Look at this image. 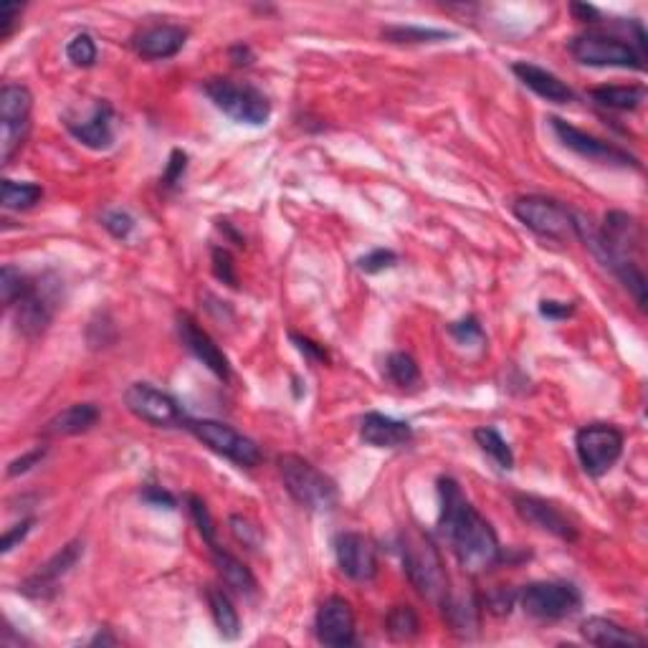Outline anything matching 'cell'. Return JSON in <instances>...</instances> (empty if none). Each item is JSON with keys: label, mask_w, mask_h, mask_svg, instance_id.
<instances>
[{"label": "cell", "mask_w": 648, "mask_h": 648, "mask_svg": "<svg viewBox=\"0 0 648 648\" xmlns=\"http://www.w3.org/2000/svg\"><path fill=\"white\" fill-rule=\"evenodd\" d=\"M69 132L76 142L92 147V150H107L114 142V109L112 104L99 102L87 122H69Z\"/></svg>", "instance_id": "22"}, {"label": "cell", "mask_w": 648, "mask_h": 648, "mask_svg": "<svg viewBox=\"0 0 648 648\" xmlns=\"http://www.w3.org/2000/svg\"><path fill=\"white\" fill-rule=\"evenodd\" d=\"M13 312H16L18 332L26 337H38L44 335L46 327L54 319V304H51L49 294L41 292V281L33 279V287L23 294Z\"/></svg>", "instance_id": "20"}, {"label": "cell", "mask_w": 648, "mask_h": 648, "mask_svg": "<svg viewBox=\"0 0 648 648\" xmlns=\"http://www.w3.org/2000/svg\"><path fill=\"white\" fill-rule=\"evenodd\" d=\"M102 226L107 228L114 238L125 241V238H130V233L135 231V218H132L127 211H122V208H114V211L104 213Z\"/></svg>", "instance_id": "40"}, {"label": "cell", "mask_w": 648, "mask_h": 648, "mask_svg": "<svg viewBox=\"0 0 648 648\" xmlns=\"http://www.w3.org/2000/svg\"><path fill=\"white\" fill-rule=\"evenodd\" d=\"M385 631L393 641H411L421 633V618L411 605H393L385 618Z\"/></svg>", "instance_id": "30"}, {"label": "cell", "mask_w": 648, "mask_h": 648, "mask_svg": "<svg viewBox=\"0 0 648 648\" xmlns=\"http://www.w3.org/2000/svg\"><path fill=\"white\" fill-rule=\"evenodd\" d=\"M208 608H211L213 623H216L218 633H221L226 641H236L241 636V618H238L236 605H233L231 595L223 588H216V585H208L206 590Z\"/></svg>", "instance_id": "26"}, {"label": "cell", "mask_w": 648, "mask_h": 648, "mask_svg": "<svg viewBox=\"0 0 648 648\" xmlns=\"http://www.w3.org/2000/svg\"><path fill=\"white\" fill-rule=\"evenodd\" d=\"M360 438L375 449H400L413 441V428L411 423L373 411L362 416Z\"/></svg>", "instance_id": "19"}, {"label": "cell", "mask_w": 648, "mask_h": 648, "mask_svg": "<svg viewBox=\"0 0 648 648\" xmlns=\"http://www.w3.org/2000/svg\"><path fill=\"white\" fill-rule=\"evenodd\" d=\"M178 335L183 340V345L198 357L218 380L228 383L231 380V362H228L226 352L218 347V342L200 327L198 319L188 312L178 314Z\"/></svg>", "instance_id": "14"}, {"label": "cell", "mask_w": 648, "mask_h": 648, "mask_svg": "<svg viewBox=\"0 0 648 648\" xmlns=\"http://www.w3.org/2000/svg\"><path fill=\"white\" fill-rule=\"evenodd\" d=\"M519 605L532 618L560 621L580 611L583 595L573 583H530L519 590Z\"/></svg>", "instance_id": "10"}, {"label": "cell", "mask_w": 648, "mask_h": 648, "mask_svg": "<svg viewBox=\"0 0 648 648\" xmlns=\"http://www.w3.org/2000/svg\"><path fill=\"white\" fill-rule=\"evenodd\" d=\"M547 122H550L557 140H560L567 150L578 152V155L585 157V160L600 162V165H618V168H641L631 152L621 150V147L600 140V137L595 135H588V132L578 130V127H573L570 122H565V119L550 117Z\"/></svg>", "instance_id": "11"}, {"label": "cell", "mask_w": 648, "mask_h": 648, "mask_svg": "<svg viewBox=\"0 0 648 648\" xmlns=\"http://www.w3.org/2000/svg\"><path fill=\"white\" fill-rule=\"evenodd\" d=\"M142 499L152 507H165V509H175L178 507V499L168 492V489H162V486H147L145 492H142Z\"/></svg>", "instance_id": "48"}, {"label": "cell", "mask_w": 648, "mask_h": 648, "mask_svg": "<svg viewBox=\"0 0 648 648\" xmlns=\"http://www.w3.org/2000/svg\"><path fill=\"white\" fill-rule=\"evenodd\" d=\"M213 256V274L228 284L231 289H238V274H236V264H233V256L228 249H221V246H213L211 249Z\"/></svg>", "instance_id": "38"}, {"label": "cell", "mask_w": 648, "mask_h": 648, "mask_svg": "<svg viewBox=\"0 0 648 648\" xmlns=\"http://www.w3.org/2000/svg\"><path fill=\"white\" fill-rule=\"evenodd\" d=\"M33 94L23 84H6L0 89V160H13L31 132Z\"/></svg>", "instance_id": "6"}, {"label": "cell", "mask_w": 648, "mask_h": 648, "mask_svg": "<svg viewBox=\"0 0 648 648\" xmlns=\"http://www.w3.org/2000/svg\"><path fill=\"white\" fill-rule=\"evenodd\" d=\"M279 474L284 486H287L289 497L299 507L309 512H330L337 504V484L327 474L317 469L312 461L302 459L297 454H284L276 459Z\"/></svg>", "instance_id": "3"}, {"label": "cell", "mask_w": 648, "mask_h": 648, "mask_svg": "<svg viewBox=\"0 0 648 648\" xmlns=\"http://www.w3.org/2000/svg\"><path fill=\"white\" fill-rule=\"evenodd\" d=\"M81 555H84V545H81L79 540L69 542V545L61 547V552H56L38 573H33L31 578L21 585V590L28 598H46V595L54 593L59 580L64 578L66 573H71V567L81 560Z\"/></svg>", "instance_id": "18"}, {"label": "cell", "mask_w": 648, "mask_h": 648, "mask_svg": "<svg viewBox=\"0 0 648 648\" xmlns=\"http://www.w3.org/2000/svg\"><path fill=\"white\" fill-rule=\"evenodd\" d=\"M21 11H23L21 3H3V6H0V38H3V41L13 33V28H16V18L21 16Z\"/></svg>", "instance_id": "46"}, {"label": "cell", "mask_w": 648, "mask_h": 648, "mask_svg": "<svg viewBox=\"0 0 648 648\" xmlns=\"http://www.w3.org/2000/svg\"><path fill=\"white\" fill-rule=\"evenodd\" d=\"M31 527H33V519H23V522L16 524L13 530H8L6 535H3V540H0V552H3V555H8L13 547L21 545V542L28 537V532H31Z\"/></svg>", "instance_id": "44"}, {"label": "cell", "mask_w": 648, "mask_h": 648, "mask_svg": "<svg viewBox=\"0 0 648 648\" xmlns=\"http://www.w3.org/2000/svg\"><path fill=\"white\" fill-rule=\"evenodd\" d=\"M383 38L390 44H438V41H449L454 33L441 31V28H423V26H388L383 28Z\"/></svg>", "instance_id": "29"}, {"label": "cell", "mask_w": 648, "mask_h": 648, "mask_svg": "<svg viewBox=\"0 0 648 648\" xmlns=\"http://www.w3.org/2000/svg\"><path fill=\"white\" fill-rule=\"evenodd\" d=\"M231 59H233V64H236V66H249L251 61H254V54H251L249 46L238 44V46H233V49H231Z\"/></svg>", "instance_id": "50"}, {"label": "cell", "mask_w": 648, "mask_h": 648, "mask_svg": "<svg viewBox=\"0 0 648 648\" xmlns=\"http://www.w3.org/2000/svg\"><path fill=\"white\" fill-rule=\"evenodd\" d=\"M335 557L342 575L355 583H370L378 575V547L360 532H342L335 540Z\"/></svg>", "instance_id": "13"}, {"label": "cell", "mask_w": 648, "mask_h": 648, "mask_svg": "<svg viewBox=\"0 0 648 648\" xmlns=\"http://www.w3.org/2000/svg\"><path fill=\"white\" fill-rule=\"evenodd\" d=\"M99 408L94 403H74L66 411L56 413L49 423L44 426V436H79L87 433L89 428L97 426Z\"/></svg>", "instance_id": "24"}, {"label": "cell", "mask_w": 648, "mask_h": 648, "mask_svg": "<svg viewBox=\"0 0 648 648\" xmlns=\"http://www.w3.org/2000/svg\"><path fill=\"white\" fill-rule=\"evenodd\" d=\"M514 509L519 517L527 524H535L537 530L550 532L557 540L562 542H575L578 540V527L557 504L547 502V499L532 497V494H517L514 497Z\"/></svg>", "instance_id": "15"}, {"label": "cell", "mask_w": 648, "mask_h": 648, "mask_svg": "<svg viewBox=\"0 0 648 648\" xmlns=\"http://www.w3.org/2000/svg\"><path fill=\"white\" fill-rule=\"evenodd\" d=\"M573 312H575L573 302H555V299H542L540 302V314L542 317L552 319V322H557V319L573 317Z\"/></svg>", "instance_id": "45"}, {"label": "cell", "mask_w": 648, "mask_h": 648, "mask_svg": "<svg viewBox=\"0 0 648 648\" xmlns=\"http://www.w3.org/2000/svg\"><path fill=\"white\" fill-rule=\"evenodd\" d=\"M125 405L130 408L132 416L155 428L185 426V421H188L178 400L173 395L152 388L150 383H132L125 390Z\"/></svg>", "instance_id": "12"}, {"label": "cell", "mask_w": 648, "mask_h": 648, "mask_svg": "<svg viewBox=\"0 0 648 648\" xmlns=\"http://www.w3.org/2000/svg\"><path fill=\"white\" fill-rule=\"evenodd\" d=\"M400 547H403L405 573L413 588L431 603L443 605V600L451 595L449 573L431 537L423 535L421 530H405Z\"/></svg>", "instance_id": "2"}, {"label": "cell", "mask_w": 648, "mask_h": 648, "mask_svg": "<svg viewBox=\"0 0 648 648\" xmlns=\"http://www.w3.org/2000/svg\"><path fill=\"white\" fill-rule=\"evenodd\" d=\"M438 532L469 575H484L502 562V545L494 527L476 512L451 476L438 479Z\"/></svg>", "instance_id": "1"}, {"label": "cell", "mask_w": 648, "mask_h": 648, "mask_svg": "<svg viewBox=\"0 0 648 648\" xmlns=\"http://www.w3.org/2000/svg\"><path fill=\"white\" fill-rule=\"evenodd\" d=\"M206 94L226 117L238 125L261 127L271 117V102L254 84H238L233 79H211L206 84Z\"/></svg>", "instance_id": "5"}, {"label": "cell", "mask_w": 648, "mask_h": 648, "mask_svg": "<svg viewBox=\"0 0 648 648\" xmlns=\"http://www.w3.org/2000/svg\"><path fill=\"white\" fill-rule=\"evenodd\" d=\"M570 11H573L575 16H578V21H583V23H598V18H600L598 8L585 6V3H573V6H570Z\"/></svg>", "instance_id": "49"}, {"label": "cell", "mask_w": 648, "mask_h": 648, "mask_svg": "<svg viewBox=\"0 0 648 648\" xmlns=\"http://www.w3.org/2000/svg\"><path fill=\"white\" fill-rule=\"evenodd\" d=\"M185 428H188L203 446L216 451L218 456H226L228 461H233V464L238 466L254 469V466H259L261 459H264L259 443L251 441V438L243 436V433H238L236 428H231L228 423L211 421V418H198V421L188 418Z\"/></svg>", "instance_id": "7"}, {"label": "cell", "mask_w": 648, "mask_h": 648, "mask_svg": "<svg viewBox=\"0 0 648 648\" xmlns=\"http://www.w3.org/2000/svg\"><path fill=\"white\" fill-rule=\"evenodd\" d=\"M385 373H388L390 383H395L398 388H413V385L421 383V370H418V362L413 360V355L408 352H393L385 360Z\"/></svg>", "instance_id": "32"}, {"label": "cell", "mask_w": 648, "mask_h": 648, "mask_svg": "<svg viewBox=\"0 0 648 648\" xmlns=\"http://www.w3.org/2000/svg\"><path fill=\"white\" fill-rule=\"evenodd\" d=\"M97 56H99L97 41H94L92 33L87 31L71 36V41L66 44V59H69L74 66H79V69H89V66L97 64Z\"/></svg>", "instance_id": "35"}, {"label": "cell", "mask_w": 648, "mask_h": 648, "mask_svg": "<svg viewBox=\"0 0 648 648\" xmlns=\"http://www.w3.org/2000/svg\"><path fill=\"white\" fill-rule=\"evenodd\" d=\"M211 555H213V565H216L218 575H221L223 583H226L228 588L236 590V593H241V595H256L259 583H256L254 573H251L249 567L243 565L238 557H233L231 552L221 550L218 545L211 547Z\"/></svg>", "instance_id": "25"}, {"label": "cell", "mask_w": 648, "mask_h": 648, "mask_svg": "<svg viewBox=\"0 0 648 648\" xmlns=\"http://www.w3.org/2000/svg\"><path fill=\"white\" fill-rule=\"evenodd\" d=\"M512 71L517 74V79L522 81L524 87L532 89L537 97L547 99V102L570 104L575 99L573 89L567 87L560 76L552 74V71H547V69H542V66L527 64V61H517V64L512 66Z\"/></svg>", "instance_id": "21"}, {"label": "cell", "mask_w": 648, "mask_h": 648, "mask_svg": "<svg viewBox=\"0 0 648 648\" xmlns=\"http://www.w3.org/2000/svg\"><path fill=\"white\" fill-rule=\"evenodd\" d=\"M188 509H190V517H193L195 527H198V532L203 535V540L208 542V545H216V519H213L211 509H208V504L203 502L200 497H195V494H188Z\"/></svg>", "instance_id": "36"}, {"label": "cell", "mask_w": 648, "mask_h": 648, "mask_svg": "<svg viewBox=\"0 0 648 648\" xmlns=\"http://www.w3.org/2000/svg\"><path fill=\"white\" fill-rule=\"evenodd\" d=\"M451 335L461 342V345H474V342H484V330L476 317H466L461 322H454L449 327Z\"/></svg>", "instance_id": "41"}, {"label": "cell", "mask_w": 648, "mask_h": 648, "mask_svg": "<svg viewBox=\"0 0 648 648\" xmlns=\"http://www.w3.org/2000/svg\"><path fill=\"white\" fill-rule=\"evenodd\" d=\"M185 170H188V155H185L183 150H173L170 152L168 168H165V175H162L160 183L165 185V188H175V185L183 180Z\"/></svg>", "instance_id": "42"}, {"label": "cell", "mask_w": 648, "mask_h": 648, "mask_svg": "<svg viewBox=\"0 0 648 648\" xmlns=\"http://www.w3.org/2000/svg\"><path fill=\"white\" fill-rule=\"evenodd\" d=\"M580 636L588 643L600 648H633V646H646V638L638 636L631 628L621 626V623L611 621V618L593 616L588 621L580 623Z\"/></svg>", "instance_id": "23"}, {"label": "cell", "mask_w": 648, "mask_h": 648, "mask_svg": "<svg viewBox=\"0 0 648 648\" xmlns=\"http://www.w3.org/2000/svg\"><path fill=\"white\" fill-rule=\"evenodd\" d=\"M512 213L522 226L542 238H552V241L578 238V213L562 206L560 200L545 198V195H524L514 200Z\"/></svg>", "instance_id": "4"}, {"label": "cell", "mask_w": 648, "mask_h": 648, "mask_svg": "<svg viewBox=\"0 0 648 648\" xmlns=\"http://www.w3.org/2000/svg\"><path fill=\"white\" fill-rule=\"evenodd\" d=\"M395 264H398V254L390 249H373L370 254L357 259V269L365 271V274H380L385 269H393Z\"/></svg>", "instance_id": "39"}, {"label": "cell", "mask_w": 648, "mask_h": 648, "mask_svg": "<svg viewBox=\"0 0 648 648\" xmlns=\"http://www.w3.org/2000/svg\"><path fill=\"white\" fill-rule=\"evenodd\" d=\"M289 337H292V342L297 345V350L302 352L307 360L319 362V365H327V362H330V352L324 350V345H319V342L309 340V337H304V335H297V332H292Z\"/></svg>", "instance_id": "43"}, {"label": "cell", "mask_w": 648, "mask_h": 648, "mask_svg": "<svg viewBox=\"0 0 648 648\" xmlns=\"http://www.w3.org/2000/svg\"><path fill=\"white\" fill-rule=\"evenodd\" d=\"M92 643H114V638L112 636H102V633H97Z\"/></svg>", "instance_id": "51"}, {"label": "cell", "mask_w": 648, "mask_h": 648, "mask_svg": "<svg viewBox=\"0 0 648 648\" xmlns=\"http://www.w3.org/2000/svg\"><path fill=\"white\" fill-rule=\"evenodd\" d=\"M228 524H231L233 537H236V540L241 542L243 547H249V550H256V547L261 545V530H259V527H256L254 522H251L249 517H243V514H231V519H228Z\"/></svg>", "instance_id": "37"}, {"label": "cell", "mask_w": 648, "mask_h": 648, "mask_svg": "<svg viewBox=\"0 0 648 648\" xmlns=\"http://www.w3.org/2000/svg\"><path fill=\"white\" fill-rule=\"evenodd\" d=\"M44 456H46V449L28 451V454H23L21 459H16V461H11V464H8V476L26 474V471H31L33 466L41 464V459H44Z\"/></svg>", "instance_id": "47"}, {"label": "cell", "mask_w": 648, "mask_h": 648, "mask_svg": "<svg viewBox=\"0 0 648 648\" xmlns=\"http://www.w3.org/2000/svg\"><path fill=\"white\" fill-rule=\"evenodd\" d=\"M623 433L611 423H590L575 433V451L585 474L600 479L616 466L623 454Z\"/></svg>", "instance_id": "8"}, {"label": "cell", "mask_w": 648, "mask_h": 648, "mask_svg": "<svg viewBox=\"0 0 648 648\" xmlns=\"http://www.w3.org/2000/svg\"><path fill=\"white\" fill-rule=\"evenodd\" d=\"M443 613L449 616L454 631H474L479 628V605L474 600H459V598H446L443 600Z\"/></svg>", "instance_id": "33"}, {"label": "cell", "mask_w": 648, "mask_h": 648, "mask_svg": "<svg viewBox=\"0 0 648 648\" xmlns=\"http://www.w3.org/2000/svg\"><path fill=\"white\" fill-rule=\"evenodd\" d=\"M590 97L600 107L631 112V109L641 107V102L646 99V89L638 87V84H611V87H595Z\"/></svg>", "instance_id": "27"}, {"label": "cell", "mask_w": 648, "mask_h": 648, "mask_svg": "<svg viewBox=\"0 0 648 648\" xmlns=\"http://www.w3.org/2000/svg\"><path fill=\"white\" fill-rule=\"evenodd\" d=\"M33 287V279L31 276L21 274V269H16V266H3V271H0V294H3V304H6L8 309L16 307L18 302H21L23 294L28 292V289Z\"/></svg>", "instance_id": "34"}, {"label": "cell", "mask_w": 648, "mask_h": 648, "mask_svg": "<svg viewBox=\"0 0 648 648\" xmlns=\"http://www.w3.org/2000/svg\"><path fill=\"white\" fill-rule=\"evenodd\" d=\"M314 633H317V641L324 643V646H352L355 643V613H352V605L345 598H340V595H332V598L324 600L319 605L317 618H314Z\"/></svg>", "instance_id": "16"}, {"label": "cell", "mask_w": 648, "mask_h": 648, "mask_svg": "<svg viewBox=\"0 0 648 648\" xmlns=\"http://www.w3.org/2000/svg\"><path fill=\"white\" fill-rule=\"evenodd\" d=\"M570 54L585 66H616V69H643L646 56L623 38L605 36V33H583L570 41Z\"/></svg>", "instance_id": "9"}, {"label": "cell", "mask_w": 648, "mask_h": 648, "mask_svg": "<svg viewBox=\"0 0 648 648\" xmlns=\"http://www.w3.org/2000/svg\"><path fill=\"white\" fill-rule=\"evenodd\" d=\"M44 198V188L38 183H16V180H3L0 185V203L8 211H28Z\"/></svg>", "instance_id": "28"}, {"label": "cell", "mask_w": 648, "mask_h": 648, "mask_svg": "<svg viewBox=\"0 0 648 648\" xmlns=\"http://www.w3.org/2000/svg\"><path fill=\"white\" fill-rule=\"evenodd\" d=\"M474 438L476 443H479V449L484 451L486 456H492L494 464L499 466V469H514V454L512 449H509V443L504 441L502 433L497 431V428H476L474 431Z\"/></svg>", "instance_id": "31"}, {"label": "cell", "mask_w": 648, "mask_h": 648, "mask_svg": "<svg viewBox=\"0 0 648 648\" xmlns=\"http://www.w3.org/2000/svg\"><path fill=\"white\" fill-rule=\"evenodd\" d=\"M185 41H188V28L175 26V23H157V26L142 28L135 33L132 46L142 59H173L183 51Z\"/></svg>", "instance_id": "17"}]
</instances>
